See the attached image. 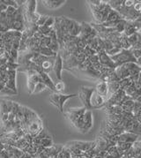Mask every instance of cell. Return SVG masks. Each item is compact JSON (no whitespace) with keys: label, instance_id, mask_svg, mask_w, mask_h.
<instances>
[{"label":"cell","instance_id":"6da1fadb","mask_svg":"<svg viewBox=\"0 0 141 158\" xmlns=\"http://www.w3.org/2000/svg\"><path fill=\"white\" fill-rule=\"evenodd\" d=\"M110 57H111V59L113 60V62L115 63V64L116 65V67L127 63L138 64V61H137L136 58L133 57V55L131 54V52L130 51V50H123V49H121V51H119L116 55L111 56Z\"/></svg>","mask_w":141,"mask_h":158},{"label":"cell","instance_id":"7a4b0ae2","mask_svg":"<svg viewBox=\"0 0 141 158\" xmlns=\"http://www.w3.org/2000/svg\"><path fill=\"white\" fill-rule=\"evenodd\" d=\"M77 94L64 95L61 93H53L50 95V101L52 104L59 110L60 112H64V105L69 99L77 97Z\"/></svg>","mask_w":141,"mask_h":158},{"label":"cell","instance_id":"3957f363","mask_svg":"<svg viewBox=\"0 0 141 158\" xmlns=\"http://www.w3.org/2000/svg\"><path fill=\"white\" fill-rule=\"evenodd\" d=\"M94 91H95L94 88L82 86V87H80L79 91L77 94L78 96L79 97V99L81 100L82 103H83V107L86 108L87 110H91L90 99H91V96L93 95Z\"/></svg>","mask_w":141,"mask_h":158},{"label":"cell","instance_id":"277c9868","mask_svg":"<svg viewBox=\"0 0 141 158\" xmlns=\"http://www.w3.org/2000/svg\"><path fill=\"white\" fill-rule=\"evenodd\" d=\"M87 110V109L85 107L79 108V109H68V110L65 112L66 118H68V120L70 121V123L72 125V127H75V125L77 124L78 119L79 118H81L85 113V111Z\"/></svg>","mask_w":141,"mask_h":158},{"label":"cell","instance_id":"5b68a950","mask_svg":"<svg viewBox=\"0 0 141 158\" xmlns=\"http://www.w3.org/2000/svg\"><path fill=\"white\" fill-rule=\"evenodd\" d=\"M139 138V135L135 134L130 132H123L121 134H119L116 138V143H131L137 141Z\"/></svg>","mask_w":141,"mask_h":158},{"label":"cell","instance_id":"8992f818","mask_svg":"<svg viewBox=\"0 0 141 158\" xmlns=\"http://www.w3.org/2000/svg\"><path fill=\"white\" fill-rule=\"evenodd\" d=\"M52 71L54 72L55 76H56V79L58 81H61L63 80L62 78V71H63V59L60 56V54L58 53L56 58H55V61L53 64V68Z\"/></svg>","mask_w":141,"mask_h":158},{"label":"cell","instance_id":"52a82bcc","mask_svg":"<svg viewBox=\"0 0 141 158\" xmlns=\"http://www.w3.org/2000/svg\"><path fill=\"white\" fill-rule=\"evenodd\" d=\"M97 56H98V59H99V63L101 64L103 66L112 68V69L116 68V65L113 62V60L111 59L110 56H109L105 51H102V52L97 53Z\"/></svg>","mask_w":141,"mask_h":158},{"label":"cell","instance_id":"ba28073f","mask_svg":"<svg viewBox=\"0 0 141 158\" xmlns=\"http://www.w3.org/2000/svg\"><path fill=\"white\" fill-rule=\"evenodd\" d=\"M105 99L103 96L99 95L97 92L94 91L93 95L90 99V105H91V110H96V109H102L104 107L105 103Z\"/></svg>","mask_w":141,"mask_h":158},{"label":"cell","instance_id":"9c48e42d","mask_svg":"<svg viewBox=\"0 0 141 158\" xmlns=\"http://www.w3.org/2000/svg\"><path fill=\"white\" fill-rule=\"evenodd\" d=\"M93 127V114L92 110H87L83 115V127L81 133H87Z\"/></svg>","mask_w":141,"mask_h":158},{"label":"cell","instance_id":"30bf717a","mask_svg":"<svg viewBox=\"0 0 141 158\" xmlns=\"http://www.w3.org/2000/svg\"><path fill=\"white\" fill-rule=\"evenodd\" d=\"M16 73H17L16 70H7V81L6 83V87L18 93L16 87Z\"/></svg>","mask_w":141,"mask_h":158},{"label":"cell","instance_id":"8fae6325","mask_svg":"<svg viewBox=\"0 0 141 158\" xmlns=\"http://www.w3.org/2000/svg\"><path fill=\"white\" fill-rule=\"evenodd\" d=\"M38 75L39 78H40V82H42L47 87V89H50L54 93H56V91H55V86H54V81H52V79L50 77V75L47 74V73H45L43 72L40 73Z\"/></svg>","mask_w":141,"mask_h":158},{"label":"cell","instance_id":"7c38bea8","mask_svg":"<svg viewBox=\"0 0 141 158\" xmlns=\"http://www.w3.org/2000/svg\"><path fill=\"white\" fill-rule=\"evenodd\" d=\"M92 31H93V27L90 26L89 23L81 22V23H80V32H79V35L78 37L86 40L87 37L89 35Z\"/></svg>","mask_w":141,"mask_h":158},{"label":"cell","instance_id":"4fadbf2b","mask_svg":"<svg viewBox=\"0 0 141 158\" xmlns=\"http://www.w3.org/2000/svg\"><path fill=\"white\" fill-rule=\"evenodd\" d=\"M66 1L64 0H44L42 1V4L48 9H58L59 7L63 6Z\"/></svg>","mask_w":141,"mask_h":158},{"label":"cell","instance_id":"5bb4252c","mask_svg":"<svg viewBox=\"0 0 141 158\" xmlns=\"http://www.w3.org/2000/svg\"><path fill=\"white\" fill-rule=\"evenodd\" d=\"M127 71L129 72V74H130V77H132V76L137 75V74H139L140 73V65L138 64L137 63H127L123 64Z\"/></svg>","mask_w":141,"mask_h":158},{"label":"cell","instance_id":"9a60e30c","mask_svg":"<svg viewBox=\"0 0 141 158\" xmlns=\"http://www.w3.org/2000/svg\"><path fill=\"white\" fill-rule=\"evenodd\" d=\"M95 91L97 92L101 96H103L105 100H107V98H108V86H107V83L103 82V81L99 82L96 85Z\"/></svg>","mask_w":141,"mask_h":158},{"label":"cell","instance_id":"2e32d148","mask_svg":"<svg viewBox=\"0 0 141 158\" xmlns=\"http://www.w3.org/2000/svg\"><path fill=\"white\" fill-rule=\"evenodd\" d=\"M55 58H56V57H48L44 62H42V64H41V68H42L43 73L49 74L50 72H51L52 68H53V64H54V61H55Z\"/></svg>","mask_w":141,"mask_h":158},{"label":"cell","instance_id":"e0dca14e","mask_svg":"<svg viewBox=\"0 0 141 158\" xmlns=\"http://www.w3.org/2000/svg\"><path fill=\"white\" fill-rule=\"evenodd\" d=\"M115 73L116 77L118 78L119 81L121 80H123V79H126V78H129L130 77V74H129V72L127 71V69L123 66V65H120V66H117L115 69Z\"/></svg>","mask_w":141,"mask_h":158},{"label":"cell","instance_id":"ac0fdd59","mask_svg":"<svg viewBox=\"0 0 141 158\" xmlns=\"http://www.w3.org/2000/svg\"><path fill=\"white\" fill-rule=\"evenodd\" d=\"M81 72H82L83 73H85V74L90 76V77H92V78H95V79H100V77H101L100 72L95 69L92 65H90V66L85 68V69L81 70Z\"/></svg>","mask_w":141,"mask_h":158},{"label":"cell","instance_id":"d6986e66","mask_svg":"<svg viewBox=\"0 0 141 158\" xmlns=\"http://www.w3.org/2000/svg\"><path fill=\"white\" fill-rule=\"evenodd\" d=\"M36 6H37L36 0H28L26 1V4L23 6V7L24 10L28 13H34L36 12Z\"/></svg>","mask_w":141,"mask_h":158},{"label":"cell","instance_id":"ffe728a7","mask_svg":"<svg viewBox=\"0 0 141 158\" xmlns=\"http://www.w3.org/2000/svg\"><path fill=\"white\" fill-rule=\"evenodd\" d=\"M79 32H80V23L72 19V25L69 32V35L72 37H78L79 35Z\"/></svg>","mask_w":141,"mask_h":158},{"label":"cell","instance_id":"44dd1931","mask_svg":"<svg viewBox=\"0 0 141 158\" xmlns=\"http://www.w3.org/2000/svg\"><path fill=\"white\" fill-rule=\"evenodd\" d=\"M108 86V98L119 90V81H109L107 83ZM107 98V99H108Z\"/></svg>","mask_w":141,"mask_h":158},{"label":"cell","instance_id":"7402d4cb","mask_svg":"<svg viewBox=\"0 0 141 158\" xmlns=\"http://www.w3.org/2000/svg\"><path fill=\"white\" fill-rule=\"evenodd\" d=\"M123 19L122 17H121V15L117 13L115 10H113V9H112V10L110 11V13H109L107 19H106V20H105L104 22H105V23H109V22H114V21L119 20V19ZM104 22H103V23H104ZM102 24H103V23H102Z\"/></svg>","mask_w":141,"mask_h":158},{"label":"cell","instance_id":"603a6c76","mask_svg":"<svg viewBox=\"0 0 141 158\" xmlns=\"http://www.w3.org/2000/svg\"><path fill=\"white\" fill-rule=\"evenodd\" d=\"M135 33H139V32L137 31V29L135 28V27L132 25V23L131 21H127L125 27H124V31H123V34H124L126 36H130V35H133Z\"/></svg>","mask_w":141,"mask_h":158},{"label":"cell","instance_id":"cb8c5ba5","mask_svg":"<svg viewBox=\"0 0 141 158\" xmlns=\"http://www.w3.org/2000/svg\"><path fill=\"white\" fill-rule=\"evenodd\" d=\"M39 54H41L42 56H44V57H56L57 56V54L58 53H54V52H52L48 47H42V48H39L38 52Z\"/></svg>","mask_w":141,"mask_h":158},{"label":"cell","instance_id":"d4e9b609","mask_svg":"<svg viewBox=\"0 0 141 158\" xmlns=\"http://www.w3.org/2000/svg\"><path fill=\"white\" fill-rule=\"evenodd\" d=\"M141 41V35H140V32H139V33H135L133 35H130L128 36V42L129 44H130V46H131V47H133L138 42H140Z\"/></svg>","mask_w":141,"mask_h":158},{"label":"cell","instance_id":"484cf974","mask_svg":"<svg viewBox=\"0 0 141 158\" xmlns=\"http://www.w3.org/2000/svg\"><path fill=\"white\" fill-rule=\"evenodd\" d=\"M119 43L121 45V49L123 50H130L131 46L128 42V36H126L124 34H121L120 38H119Z\"/></svg>","mask_w":141,"mask_h":158},{"label":"cell","instance_id":"4316f807","mask_svg":"<svg viewBox=\"0 0 141 158\" xmlns=\"http://www.w3.org/2000/svg\"><path fill=\"white\" fill-rule=\"evenodd\" d=\"M133 105H134V101L133 100H128V101L123 102L121 104V107H122L123 110L124 112H131Z\"/></svg>","mask_w":141,"mask_h":158},{"label":"cell","instance_id":"83f0119b","mask_svg":"<svg viewBox=\"0 0 141 158\" xmlns=\"http://www.w3.org/2000/svg\"><path fill=\"white\" fill-rule=\"evenodd\" d=\"M126 23H127V21H126L125 19H120V20L118 21V23L116 24V26L114 27L115 31L116 32V33H119V34H123V31H124V27H125Z\"/></svg>","mask_w":141,"mask_h":158},{"label":"cell","instance_id":"f1b7e54d","mask_svg":"<svg viewBox=\"0 0 141 158\" xmlns=\"http://www.w3.org/2000/svg\"><path fill=\"white\" fill-rule=\"evenodd\" d=\"M40 146H42L44 148H48L53 146V140L51 138H44V139H41L40 140Z\"/></svg>","mask_w":141,"mask_h":158},{"label":"cell","instance_id":"f546056e","mask_svg":"<svg viewBox=\"0 0 141 158\" xmlns=\"http://www.w3.org/2000/svg\"><path fill=\"white\" fill-rule=\"evenodd\" d=\"M52 29H53V27H46V26H41V27H38L37 32L42 34L43 36H48Z\"/></svg>","mask_w":141,"mask_h":158},{"label":"cell","instance_id":"4dcf8cb0","mask_svg":"<svg viewBox=\"0 0 141 158\" xmlns=\"http://www.w3.org/2000/svg\"><path fill=\"white\" fill-rule=\"evenodd\" d=\"M131 84H132V81L130 78H126V79H123V80H121L119 81V89L121 90H124L127 87H129Z\"/></svg>","mask_w":141,"mask_h":158},{"label":"cell","instance_id":"1f68e13d","mask_svg":"<svg viewBox=\"0 0 141 158\" xmlns=\"http://www.w3.org/2000/svg\"><path fill=\"white\" fill-rule=\"evenodd\" d=\"M48 48L54 53H58L60 51V47H59L58 41H51L50 45L48 46Z\"/></svg>","mask_w":141,"mask_h":158},{"label":"cell","instance_id":"d6a6232c","mask_svg":"<svg viewBox=\"0 0 141 158\" xmlns=\"http://www.w3.org/2000/svg\"><path fill=\"white\" fill-rule=\"evenodd\" d=\"M47 89V87L45 86L44 84L42 82H38L36 85H35V88H34V90L33 92V95H35V94H39L42 91H44Z\"/></svg>","mask_w":141,"mask_h":158},{"label":"cell","instance_id":"836d02e7","mask_svg":"<svg viewBox=\"0 0 141 158\" xmlns=\"http://www.w3.org/2000/svg\"><path fill=\"white\" fill-rule=\"evenodd\" d=\"M54 86H55V91L56 93H61L64 90V88H65V85L63 81H57V82H54Z\"/></svg>","mask_w":141,"mask_h":158},{"label":"cell","instance_id":"e575fe53","mask_svg":"<svg viewBox=\"0 0 141 158\" xmlns=\"http://www.w3.org/2000/svg\"><path fill=\"white\" fill-rule=\"evenodd\" d=\"M103 50L104 51L106 52V53H108L110 50H112L114 47H113V44L108 41V40H105V39H103Z\"/></svg>","mask_w":141,"mask_h":158},{"label":"cell","instance_id":"d590c367","mask_svg":"<svg viewBox=\"0 0 141 158\" xmlns=\"http://www.w3.org/2000/svg\"><path fill=\"white\" fill-rule=\"evenodd\" d=\"M0 25L4 27H6L7 30L8 29V27H7V21H6V14L5 12H2L0 13Z\"/></svg>","mask_w":141,"mask_h":158},{"label":"cell","instance_id":"8d00e7d4","mask_svg":"<svg viewBox=\"0 0 141 158\" xmlns=\"http://www.w3.org/2000/svg\"><path fill=\"white\" fill-rule=\"evenodd\" d=\"M9 56H10L11 59H13L15 63H17L18 62V57H19V51L17 50L12 49L11 51H9Z\"/></svg>","mask_w":141,"mask_h":158},{"label":"cell","instance_id":"74e56055","mask_svg":"<svg viewBox=\"0 0 141 158\" xmlns=\"http://www.w3.org/2000/svg\"><path fill=\"white\" fill-rule=\"evenodd\" d=\"M83 52L87 58L88 57H90V56H92V55L97 54L96 51H94L93 49H91L89 46H86V47H85V49L83 50Z\"/></svg>","mask_w":141,"mask_h":158},{"label":"cell","instance_id":"f35d334b","mask_svg":"<svg viewBox=\"0 0 141 158\" xmlns=\"http://www.w3.org/2000/svg\"><path fill=\"white\" fill-rule=\"evenodd\" d=\"M6 113H8L6 102V100H2V101H0V115Z\"/></svg>","mask_w":141,"mask_h":158},{"label":"cell","instance_id":"ab89813d","mask_svg":"<svg viewBox=\"0 0 141 158\" xmlns=\"http://www.w3.org/2000/svg\"><path fill=\"white\" fill-rule=\"evenodd\" d=\"M17 94H18V93L14 92V91L11 90L10 89H8V88H6V87H5L4 89L0 91V95H17Z\"/></svg>","mask_w":141,"mask_h":158},{"label":"cell","instance_id":"60d3db41","mask_svg":"<svg viewBox=\"0 0 141 158\" xmlns=\"http://www.w3.org/2000/svg\"><path fill=\"white\" fill-rule=\"evenodd\" d=\"M55 19H56V17H53V16H49L48 17V19H46V21H45L44 25L46 27H53V26L55 24Z\"/></svg>","mask_w":141,"mask_h":158},{"label":"cell","instance_id":"b9f144b4","mask_svg":"<svg viewBox=\"0 0 141 158\" xmlns=\"http://www.w3.org/2000/svg\"><path fill=\"white\" fill-rule=\"evenodd\" d=\"M48 15H40V17H39V19H37V21H36V23H35V25L37 26V27H41V26H43L44 25L45 21H46V19H48Z\"/></svg>","mask_w":141,"mask_h":158},{"label":"cell","instance_id":"7bdbcfd3","mask_svg":"<svg viewBox=\"0 0 141 158\" xmlns=\"http://www.w3.org/2000/svg\"><path fill=\"white\" fill-rule=\"evenodd\" d=\"M2 1H3V3H4L6 6L14 7V8H16V9L19 8V6H18L17 4H16V1H14V0H2Z\"/></svg>","mask_w":141,"mask_h":158},{"label":"cell","instance_id":"ee69618b","mask_svg":"<svg viewBox=\"0 0 141 158\" xmlns=\"http://www.w3.org/2000/svg\"><path fill=\"white\" fill-rule=\"evenodd\" d=\"M16 12H17V9L14 8V7L12 6H7L6 10V14L8 15V16H12V15H15L16 14Z\"/></svg>","mask_w":141,"mask_h":158},{"label":"cell","instance_id":"f6af8a7d","mask_svg":"<svg viewBox=\"0 0 141 158\" xmlns=\"http://www.w3.org/2000/svg\"><path fill=\"white\" fill-rule=\"evenodd\" d=\"M35 85L36 84H34V83L27 81V89H28V94L29 95H33V92H34V88H35Z\"/></svg>","mask_w":141,"mask_h":158},{"label":"cell","instance_id":"bcb514c9","mask_svg":"<svg viewBox=\"0 0 141 158\" xmlns=\"http://www.w3.org/2000/svg\"><path fill=\"white\" fill-rule=\"evenodd\" d=\"M133 9L137 13H141V3L140 1H135V4L133 5Z\"/></svg>","mask_w":141,"mask_h":158},{"label":"cell","instance_id":"7dc6e473","mask_svg":"<svg viewBox=\"0 0 141 158\" xmlns=\"http://www.w3.org/2000/svg\"><path fill=\"white\" fill-rule=\"evenodd\" d=\"M136 0H123V6L126 7H132Z\"/></svg>","mask_w":141,"mask_h":158},{"label":"cell","instance_id":"c3c4849f","mask_svg":"<svg viewBox=\"0 0 141 158\" xmlns=\"http://www.w3.org/2000/svg\"><path fill=\"white\" fill-rule=\"evenodd\" d=\"M87 59L89 60V62L91 64L95 63V62H99V59H98V56H97V54H95V55L90 56V57H87Z\"/></svg>","mask_w":141,"mask_h":158},{"label":"cell","instance_id":"681fc988","mask_svg":"<svg viewBox=\"0 0 141 158\" xmlns=\"http://www.w3.org/2000/svg\"><path fill=\"white\" fill-rule=\"evenodd\" d=\"M15 119V115L13 112H9L8 113V121L9 122H13Z\"/></svg>","mask_w":141,"mask_h":158},{"label":"cell","instance_id":"f907efd6","mask_svg":"<svg viewBox=\"0 0 141 158\" xmlns=\"http://www.w3.org/2000/svg\"><path fill=\"white\" fill-rule=\"evenodd\" d=\"M7 6L3 3V1L2 0H0V11L1 12H6V10Z\"/></svg>","mask_w":141,"mask_h":158},{"label":"cell","instance_id":"816d5d0a","mask_svg":"<svg viewBox=\"0 0 141 158\" xmlns=\"http://www.w3.org/2000/svg\"><path fill=\"white\" fill-rule=\"evenodd\" d=\"M43 41H44V45L45 47H48L50 44V42H51V40L50 39V38L48 37V36H44V39H43Z\"/></svg>","mask_w":141,"mask_h":158},{"label":"cell","instance_id":"f5cc1de1","mask_svg":"<svg viewBox=\"0 0 141 158\" xmlns=\"http://www.w3.org/2000/svg\"><path fill=\"white\" fill-rule=\"evenodd\" d=\"M4 52H5L4 49H1V48H0V58H1V57H3V54H4Z\"/></svg>","mask_w":141,"mask_h":158}]
</instances>
